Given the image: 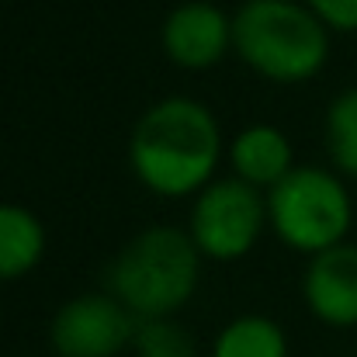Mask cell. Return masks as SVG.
<instances>
[{
  "mask_svg": "<svg viewBox=\"0 0 357 357\" xmlns=\"http://www.w3.org/2000/svg\"><path fill=\"white\" fill-rule=\"evenodd\" d=\"M226 139L215 112L188 94L149 105L128 135L132 177L156 198H195L219 177Z\"/></svg>",
  "mask_w": 357,
  "mask_h": 357,
  "instance_id": "6da1fadb",
  "label": "cell"
},
{
  "mask_svg": "<svg viewBox=\"0 0 357 357\" xmlns=\"http://www.w3.org/2000/svg\"><path fill=\"white\" fill-rule=\"evenodd\" d=\"M330 52L333 31L305 0H243L233 10V56L267 84H309Z\"/></svg>",
  "mask_w": 357,
  "mask_h": 357,
  "instance_id": "7a4b0ae2",
  "label": "cell"
},
{
  "mask_svg": "<svg viewBox=\"0 0 357 357\" xmlns=\"http://www.w3.org/2000/svg\"><path fill=\"white\" fill-rule=\"evenodd\" d=\"M202 267L205 257L188 229L163 222L146 226L108 264L105 291H112L135 319H170L198 295Z\"/></svg>",
  "mask_w": 357,
  "mask_h": 357,
  "instance_id": "3957f363",
  "label": "cell"
},
{
  "mask_svg": "<svg viewBox=\"0 0 357 357\" xmlns=\"http://www.w3.org/2000/svg\"><path fill=\"white\" fill-rule=\"evenodd\" d=\"M354 226V198L347 177L333 167L298 163L281 184L267 191V229L295 253L316 257L340 246Z\"/></svg>",
  "mask_w": 357,
  "mask_h": 357,
  "instance_id": "277c9868",
  "label": "cell"
},
{
  "mask_svg": "<svg viewBox=\"0 0 357 357\" xmlns=\"http://www.w3.org/2000/svg\"><path fill=\"white\" fill-rule=\"evenodd\" d=\"M188 236L212 264H236L257 250L267 229V195L239 177H215L191 198Z\"/></svg>",
  "mask_w": 357,
  "mask_h": 357,
  "instance_id": "5b68a950",
  "label": "cell"
},
{
  "mask_svg": "<svg viewBox=\"0 0 357 357\" xmlns=\"http://www.w3.org/2000/svg\"><path fill=\"white\" fill-rule=\"evenodd\" d=\"M135 326L112 291H80L52 312L49 347L52 357H119L132 351Z\"/></svg>",
  "mask_w": 357,
  "mask_h": 357,
  "instance_id": "8992f818",
  "label": "cell"
},
{
  "mask_svg": "<svg viewBox=\"0 0 357 357\" xmlns=\"http://www.w3.org/2000/svg\"><path fill=\"white\" fill-rule=\"evenodd\" d=\"M163 56L184 73H208L233 52V14L215 0H184L160 24Z\"/></svg>",
  "mask_w": 357,
  "mask_h": 357,
  "instance_id": "52a82bcc",
  "label": "cell"
},
{
  "mask_svg": "<svg viewBox=\"0 0 357 357\" xmlns=\"http://www.w3.org/2000/svg\"><path fill=\"white\" fill-rule=\"evenodd\" d=\"M302 302L312 319L330 330L357 326V246L340 243L305 260Z\"/></svg>",
  "mask_w": 357,
  "mask_h": 357,
  "instance_id": "ba28073f",
  "label": "cell"
},
{
  "mask_svg": "<svg viewBox=\"0 0 357 357\" xmlns=\"http://www.w3.org/2000/svg\"><path fill=\"white\" fill-rule=\"evenodd\" d=\"M229 156V174L246 181L257 191H271L274 184H281L298 163H295V146L288 139L284 128L271 125V121H253L243 125L226 146Z\"/></svg>",
  "mask_w": 357,
  "mask_h": 357,
  "instance_id": "9c48e42d",
  "label": "cell"
},
{
  "mask_svg": "<svg viewBox=\"0 0 357 357\" xmlns=\"http://www.w3.org/2000/svg\"><path fill=\"white\" fill-rule=\"evenodd\" d=\"M45 222L17 202H0V284L28 278L45 260Z\"/></svg>",
  "mask_w": 357,
  "mask_h": 357,
  "instance_id": "30bf717a",
  "label": "cell"
},
{
  "mask_svg": "<svg viewBox=\"0 0 357 357\" xmlns=\"http://www.w3.org/2000/svg\"><path fill=\"white\" fill-rule=\"evenodd\" d=\"M291 344L288 333L278 319L260 316V312H243L229 319L215 340H212V357H288Z\"/></svg>",
  "mask_w": 357,
  "mask_h": 357,
  "instance_id": "8fae6325",
  "label": "cell"
},
{
  "mask_svg": "<svg viewBox=\"0 0 357 357\" xmlns=\"http://www.w3.org/2000/svg\"><path fill=\"white\" fill-rule=\"evenodd\" d=\"M323 142H326L330 167H333L340 177L357 181V84L344 87V91L326 105Z\"/></svg>",
  "mask_w": 357,
  "mask_h": 357,
  "instance_id": "7c38bea8",
  "label": "cell"
},
{
  "mask_svg": "<svg viewBox=\"0 0 357 357\" xmlns=\"http://www.w3.org/2000/svg\"><path fill=\"white\" fill-rule=\"evenodd\" d=\"M132 357H198V344L191 330L170 316V319H139L132 337Z\"/></svg>",
  "mask_w": 357,
  "mask_h": 357,
  "instance_id": "4fadbf2b",
  "label": "cell"
},
{
  "mask_svg": "<svg viewBox=\"0 0 357 357\" xmlns=\"http://www.w3.org/2000/svg\"><path fill=\"white\" fill-rule=\"evenodd\" d=\"M326 24L330 31L357 35V0H305Z\"/></svg>",
  "mask_w": 357,
  "mask_h": 357,
  "instance_id": "5bb4252c",
  "label": "cell"
}]
</instances>
